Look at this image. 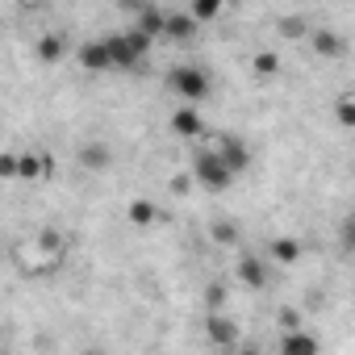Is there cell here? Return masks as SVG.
<instances>
[{
	"mask_svg": "<svg viewBox=\"0 0 355 355\" xmlns=\"http://www.w3.org/2000/svg\"><path fill=\"white\" fill-rule=\"evenodd\" d=\"M46 171H51L46 155H17V175H21V180H42Z\"/></svg>",
	"mask_w": 355,
	"mask_h": 355,
	"instance_id": "obj_13",
	"label": "cell"
},
{
	"mask_svg": "<svg viewBox=\"0 0 355 355\" xmlns=\"http://www.w3.org/2000/svg\"><path fill=\"white\" fill-rule=\"evenodd\" d=\"M334 121H338L343 130H355V101H338V105H334Z\"/></svg>",
	"mask_w": 355,
	"mask_h": 355,
	"instance_id": "obj_17",
	"label": "cell"
},
{
	"mask_svg": "<svg viewBox=\"0 0 355 355\" xmlns=\"http://www.w3.org/2000/svg\"><path fill=\"white\" fill-rule=\"evenodd\" d=\"M171 130L180 134V138H189V142H197V138H205V117H201V105H180L171 113Z\"/></svg>",
	"mask_w": 355,
	"mask_h": 355,
	"instance_id": "obj_4",
	"label": "cell"
},
{
	"mask_svg": "<svg viewBox=\"0 0 355 355\" xmlns=\"http://www.w3.org/2000/svg\"><path fill=\"white\" fill-rule=\"evenodd\" d=\"M276 67H280V59H276V55H255V71H259V76H272Z\"/></svg>",
	"mask_w": 355,
	"mask_h": 355,
	"instance_id": "obj_20",
	"label": "cell"
},
{
	"mask_svg": "<svg viewBox=\"0 0 355 355\" xmlns=\"http://www.w3.org/2000/svg\"><path fill=\"white\" fill-rule=\"evenodd\" d=\"M280 34H288V38H297V34H305V21H297V17H288V21L280 26Z\"/></svg>",
	"mask_w": 355,
	"mask_h": 355,
	"instance_id": "obj_22",
	"label": "cell"
},
{
	"mask_svg": "<svg viewBox=\"0 0 355 355\" xmlns=\"http://www.w3.org/2000/svg\"><path fill=\"white\" fill-rule=\"evenodd\" d=\"M218 150L226 155V163L234 167V175H243V171L251 167V150H247L243 138H218Z\"/></svg>",
	"mask_w": 355,
	"mask_h": 355,
	"instance_id": "obj_9",
	"label": "cell"
},
{
	"mask_svg": "<svg viewBox=\"0 0 355 355\" xmlns=\"http://www.w3.org/2000/svg\"><path fill=\"white\" fill-rule=\"evenodd\" d=\"M234 272H239V280H243L247 288H263V284H268V255H263V259H259V255H243Z\"/></svg>",
	"mask_w": 355,
	"mask_h": 355,
	"instance_id": "obj_7",
	"label": "cell"
},
{
	"mask_svg": "<svg viewBox=\"0 0 355 355\" xmlns=\"http://www.w3.org/2000/svg\"><path fill=\"white\" fill-rule=\"evenodd\" d=\"M197 30H201V21H197L189 9H184V13H167V38H163V42H180V46H184V42L197 38Z\"/></svg>",
	"mask_w": 355,
	"mask_h": 355,
	"instance_id": "obj_6",
	"label": "cell"
},
{
	"mask_svg": "<svg viewBox=\"0 0 355 355\" xmlns=\"http://www.w3.org/2000/svg\"><path fill=\"white\" fill-rule=\"evenodd\" d=\"M134 26H138L146 38H155V42H163V38H167V13H163V9H155V5H150V9H142V13H134Z\"/></svg>",
	"mask_w": 355,
	"mask_h": 355,
	"instance_id": "obj_8",
	"label": "cell"
},
{
	"mask_svg": "<svg viewBox=\"0 0 355 355\" xmlns=\"http://www.w3.org/2000/svg\"><path fill=\"white\" fill-rule=\"evenodd\" d=\"M34 55H38L42 63H59V59L67 55V42H63V38H55V34H46V38H38Z\"/></svg>",
	"mask_w": 355,
	"mask_h": 355,
	"instance_id": "obj_15",
	"label": "cell"
},
{
	"mask_svg": "<svg viewBox=\"0 0 355 355\" xmlns=\"http://www.w3.org/2000/svg\"><path fill=\"white\" fill-rule=\"evenodd\" d=\"M226 9V0H189V13L205 26V21H218V13Z\"/></svg>",
	"mask_w": 355,
	"mask_h": 355,
	"instance_id": "obj_16",
	"label": "cell"
},
{
	"mask_svg": "<svg viewBox=\"0 0 355 355\" xmlns=\"http://www.w3.org/2000/svg\"><path fill=\"white\" fill-rule=\"evenodd\" d=\"M84 163L88 167H109V146H88L84 150Z\"/></svg>",
	"mask_w": 355,
	"mask_h": 355,
	"instance_id": "obj_19",
	"label": "cell"
},
{
	"mask_svg": "<svg viewBox=\"0 0 355 355\" xmlns=\"http://www.w3.org/2000/svg\"><path fill=\"white\" fill-rule=\"evenodd\" d=\"M130 222H138V226H150V222H155V209H150L146 201H134V205H130Z\"/></svg>",
	"mask_w": 355,
	"mask_h": 355,
	"instance_id": "obj_18",
	"label": "cell"
},
{
	"mask_svg": "<svg viewBox=\"0 0 355 355\" xmlns=\"http://www.w3.org/2000/svg\"><path fill=\"white\" fill-rule=\"evenodd\" d=\"M347 247L355 251V214H351V222H347Z\"/></svg>",
	"mask_w": 355,
	"mask_h": 355,
	"instance_id": "obj_23",
	"label": "cell"
},
{
	"mask_svg": "<svg viewBox=\"0 0 355 355\" xmlns=\"http://www.w3.org/2000/svg\"><path fill=\"white\" fill-rule=\"evenodd\" d=\"M76 63L84 71H113V55H109V42L105 38H92L84 46H76Z\"/></svg>",
	"mask_w": 355,
	"mask_h": 355,
	"instance_id": "obj_5",
	"label": "cell"
},
{
	"mask_svg": "<svg viewBox=\"0 0 355 355\" xmlns=\"http://www.w3.org/2000/svg\"><path fill=\"white\" fill-rule=\"evenodd\" d=\"M193 180L205 193H226L234 184V167L226 163V155L218 146H197L193 150Z\"/></svg>",
	"mask_w": 355,
	"mask_h": 355,
	"instance_id": "obj_2",
	"label": "cell"
},
{
	"mask_svg": "<svg viewBox=\"0 0 355 355\" xmlns=\"http://www.w3.org/2000/svg\"><path fill=\"white\" fill-rule=\"evenodd\" d=\"M105 42H109V55H113V71H134L150 55V46H155V38H146L138 26H130L121 34H109Z\"/></svg>",
	"mask_w": 355,
	"mask_h": 355,
	"instance_id": "obj_3",
	"label": "cell"
},
{
	"mask_svg": "<svg viewBox=\"0 0 355 355\" xmlns=\"http://www.w3.org/2000/svg\"><path fill=\"white\" fill-rule=\"evenodd\" d=\"M209 338H214L218 347H234V338H239V326H234L230 318L214 313V318H209Z\"/></svg>",
	"mask_w": 355,
	"mask_h": 355,
	"instance_id": "obj_14",
	"label": "cell"
},
{
	"mask_svg": "<svg viewBox=\"0 0 355 355\" xmlns=\"http://www.w3.org/2000/svg\"><path fill=\"white\" fill-rule=\"evenodd\" d=\"M313 51H318V59H343L347 55V38L334 34V30H318L313 34Z\"/></svg>",
	"mask_w": 355,
	"mask_h": 355,
	"instance_id": "obj_10",
	"label": "cell"
},
{
	"mask_svg": "<svg viewBox=\"0 0 355 355\" xmlns=\"http://www.w3.org/2000/svg\"><path fill=\"white\" fill-rule=\"evenodd\" d=\"M117 5L125 9V13H142V9H150L155 0H117Z\"/></svg>",
	"mask_w": 355,
	"mask_h": 355,
	"instance_id": "obj_21",
	"label": "cell"
},
{
	"mask_svg": "<svg viewBox=\"0 0 355 355\" xmlns=\"http://www.w3.org/2000/svg\"><path fill=\"white\" fill-rule=\"evenodd\" d=\"M318 347H322V343H318L313 334H305V330H288V334L280 338V351H284V355H313Z\"/></svg>",
	"mask_w": 355,
	"mask_h": 355,
	"instance_id": "obj_11",
	"label": "cell"
},
{
	"mask_svg": "<svg viewBox=\"0 0 355 355\" xmlns=\"http://www.w3.org/2000/svg\"><path fill=\"white\" fill-rule=\"evenodd\" d=\"M268 259H276V263L288 268V263L301 259V243H297V239H272V243H268Z\"/></svg>",
	"mask_w": 355,
	"mask_h": 355,
	"instance_id": "obj_12",
	"label": "cell"
},
{
	"mask_svg": "<svg viewBox=\"0 0 355 355\" xmlns=\"http://www.w3.org/2000/svg\"><path fill=\"white\" fill-rule=\"evenodd\" d=\"M163 88H167L171 96L189 101V105H201V101L214 92V80H209V71H205L201 63H175V67H167Z\"/></svg>",
	"mask_w": 355,
	"mask_h": 355,
	"instance_id": "obj_1",
	"label": "cell"
}]
</instances>
